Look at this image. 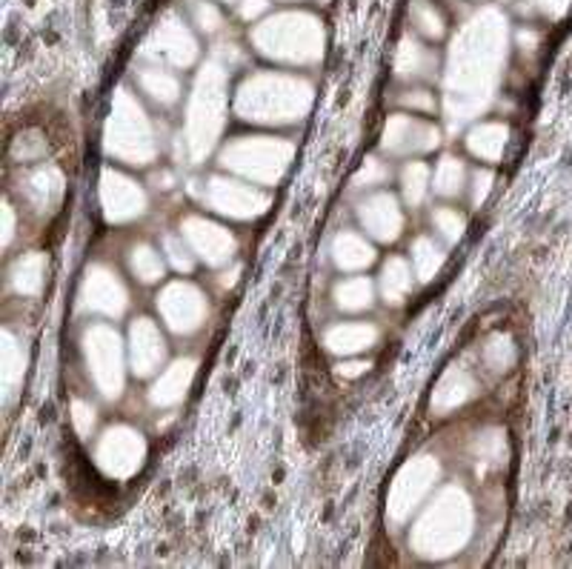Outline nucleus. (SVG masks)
Listing matches in <instances>:
<instances>
[{
    "label": "nucleus",
    "instance_id": "f257e3e1",
    "mask_svg": "<svg viewBox=\"0 0 572 569\" xmlns=\"http://www.w3.org/2000/svg\"><path fill=\"white\" fill-rule=\"evenodd\" d=\"M473 535V500L452 483L432 498L410 532V546L420 558L438 561L456 555Z\"/></svg>",
    "mask_w": 572,
    "mask_h": 569
},
{
    "label": "nucleus",
    "instance_id": "f03ea898",
    "mask_svg": "<svg viewBox=\"0 0 572 569\" xmlns=\"http://www.w3.org/2000/svg\"><path fill=\"white\" fill-rule=\"evenodd\" d=\"M312 106V87L307 80L278 72H261L244 80L235 97V112L249 124L286 126L298 124Z\"/></svg>",
    "mask_w": 572,
    "mask_h": 569
},
{
    "label": "nucleus",
    "instance_id": "7ed1b4c3",
    "mask_svg": "<svg viewBox=\"0 0 572 569\" xmlns=\"http://www.w3.org/2000/svg\"><path fill=\"white\" fill-rule=\"evenodd\" d=\"M252 43L278 63L312 66L324 58V26L307 12H281L252 32Z\"/></svg>",
    "mask_w": 572,
    "mask_h": 569
},
{
    "label": "nucleus",
    "instance_id": "20e7f679",
    "mask_svg": "<svg viewBox=\"0 0 572 569\" xmlns=\"http://www.w3.org/2000/svg\"><path fill=\"white\" fill-rule=\"evenodd\" d=\"M295 158V143L286 138L269 135H246L235 138L221 149L217 163L229 170V175H238L255 187H278L283 175L290 172V163Z\"/></svg>",
    "mask_w": 572,
    "mask_h": 569
},
{
    "label": "nucleus",
    "instance_id": "39448f33",
    "mask_svg": "<svg viewBox=\"0 0 572 569\" xmlns=\"http://www.w3.org/2000/svg\"><path fill=\"white\" fill-rule=\"evenodd\" d=\"M104 149L109 158L129 166H149L161 152L152 121L146 118L143 106L129 92H117L112 100V112L104 129Z\"/></svg>",
    "mask_w": 572,
    "mask_h": 569
},
{
    "label": "nucleus",
    "instance_id": "423d86ee",
    "mask_svg": "<svg viewBox=\"0 0 572 569\" xmlns=\"http://www.w3.org/2000/svg\"><path fill=\"white\" fill-rule=\"evenodd\" d=\"M226 115V75L221 66L209 69L198 78L189 112H187V152L192 161H204L224 129Z\"/></svg>",
    "mask_w": 572,
    "mask_h": 569
},
{
    "label": "nucleus",
    "instance_id": "0eeeda50",
    "mask_svg": "<svg viewBox=\"0 0 572 569\" xmlns=\"http://www.w3.org/2000/svg\"><path fill=\"white\" fill-rule=\"evenodd\" d=\"M83 358H87V370L95 390L109 400L121 398L129 361L121 335L109 324H92L83 332Z\"/></svg>",
    "mask_w": 572,
    "mask_h": 569
},
{
    "label": "nucleus",
    "instance_id": "6e6552de",
    "mask_svg": "<svg viewBox=\"0 0 572 569\" xmlns=\"http://www.w3.org/2000/svg\"><path fill=\"white\" fill-rule=\"evenodd\" d=\"M438 478H441V466L432 455H418L403 463L390 487V498H386V518H390L395 527L407 524L412 512L424 504L427 495L435 490Z\"/></svg>",
    "mask_w": 572,
    "mask_h": 569
},
{
    "label": "nucleus",
    "instance_id": "1a4fd4ad",
    "mask_svg": "<svg viewBox=\"0 0 572 569\" xmlns=\"http://www.w3.org/2000/svg\"><path fill=\"white\" fill-rule=\"evenodd\" d=\"M200 200H204L207 209L229 217V221H252V217H261L272 204V197L263 187L226 175H212L204 183Z\"/></svg>",
    "mask_w": 572,
    "mask_h": 569
},
{
    "label": "nucleus",
    "instance_id": "9d476101",
    "mask_svg": "<svg viewBox=\"0 0 572 569\" xmlns=\"http://www.w3.org/2000/svg\"><path fill=\"white\" fill-rule=\"evenodd\" d=\"M146 461V438L126 424L109 427L95 444L97 470L112 481H129Z\"/></svg>",
    "mask_w": 572,
    "mask_h": 569
},
{
    "label": "nucleus",
    "instance_id": "9b49d317",
    "mask_svg": "<svg viewBox=\"0 0 572 569\" xmlns=\"http://www.w3.org/2000/svg\"><path fill=\"white\" fill-rule=\"evenodd\" d=\"M155 307L163 326L175 332V335H192L204 326L207 315H209V304L207 295L200 292L195 283L189 280H172L161 289V295L155 298Z\"/></svg>",
    "mask_w": 572,
    "mask_h": 569
},
{
    "label": "nucleus",
    "instance_id": "f8f14e48",
    "mask_svg": "<svg viewBox=\"0 0 572 569\" xmlns=\"http://www.w3.org/2000/svg\"><path fill=\"white\" fill-rule=\"evenodd\" d=\"M80 309L104 317H121L129 307V289L115 270L104 263H92L80 283Z\"/></svg>",
    "mask_w": 572,
    "mask_h": 569
},
{
    "label": "nucleus",
    "instance_id": "ddd939ff",
    "mask_svg": "<svg viewBox=\"0 0 572 569\" xmlns=\"http://www.w3.org/2000/svg\"><path fill=\"white\" fill-rule=\"evenodd\" d=\"M100 206H104L106 221L112 224H129L149 209V197L138 180L117 170L100 172Z\"/></svg>",
    "mask_w": 572,
    "mask_h": 569
},
{
    "label": "nucleus",
    "instance_id": "4468645a",
    "mask_svg": "<svg viewBox=\"0 0 572 569\" xmlns=\"http://www.w3.org/2000/svg\"><path fill=\"white\" fill-rule=\"evenodd\" d=\"M180 235L187 238V243L192 246L195 258H200L207 266H226L235 258V243L232 232L221 224L209 221V217H200V215H189L183 217L180 224Z\"/></svg>",
    "mask_w": 572,
    "mask_h": 569
},
{
    "label": "nucleus",
    "instance_id": "2eb2a0df",
    "mask_svg": "<svg viewBox=\"0 0 572 569\" xmlns=\"http://www.w3.org/2000/svg\"><path fill=\"white\" fill-rule=\"evenodd\" d=\"M441 143V132L435 124L410 118V115H395L390 124L383 126L381 146L386 155L410 158V155H427Z\"/></svg>",
    "mask_w": 572,
    "mask_h": 569
},
{
    "label": "nucleus",
    "instance_id": "dca6fc26",
    "mask_svg": "<svg viewBox=\"0 0 572 569\" xmlns=\"http://www.w3.org/2000/svg\"><path fill=\"white\" fill-rule=\"evenodd\" d=\"M358 221L373 241L392 243L403 232V209L392 192H373L358 204Z\"/></svg>",
    "mask_w": 572,
    "mask_h": 569
},
{
    "label": "nucleus",
    "instance_id": "f3484780",
    "mask_svg": "<svg viewBox=\"0 0 572 569\" xmlns=\"http://www.w3.org/2000/svg\"><path fill=\"white\" fill-rule=\"evenodd\" d=\"M129 366L138 378H152L163 361H166V341L155 321L149 317H138L129 326V344H126Z\"/></svg>",
    "mask_w": 572,
    "mask_h": 569
},
{
    "label": "nucleus",
    "instance_id": "a211bd4d",
    "mask_svg": "<svg viewBox=\"0 0 572 569\" xmlns=\"http://www.w3.org/2000/svg\"><path fill=\"white\" fill-rule=\"evenodd\" d=\"M63 172L55 163H41L35 170H26L21 178V197L35 212H55L63 197Z\"/></svg>",
    "mask_w": 572,
    "mask_h": 569
},
{
    "label": "nucleus",
    "instance_id": "6ab92c4d",
    "mask_svg": "<svg viewBox=\"0 0 572 569\" xmlns=\"http://www.w3.org/2000/svg\"><path fill=\"white\" fill-rule=\"evenodd\" d=\"M195 370H198V363L192 358H178L175 363L166 366V370L155 378L152 387H149V400H152L158 409L178 407L192 387Z\"/></svg>",
    "mask_w": 572,
    "mask_h": 569
},
{
    "label": "nucleus",
    "instance_id": "aec40b11",
    "mask_svg": "<svg viewBox=\"0 0 572 569\" xmlns=\"http://www.w3.org/2000/svg\"><path fill=\"white\" fill-rule=\"evenodd\" d=\"M381 338V332L375 324L366 321H346V324H335L324 332V346L332 355L341 358H355L366 349H373Z\"/></svg>",
    "mask_w": 572,
    "mask_h": 569
},
{
    "label": "nucleus",
    "instance_id": "412c9836",
    "mask_svg": "<svg viewBox=\"0 0 572 569\" xmlns=\"http://www.w3.org/2000/svg\"><path fill=\"white\" fill-rule=\"evenodd\" d=\"M332 263L338 266L341 272H364L375 263V246L369 243L358 232H338L329 246Z\"/></svg>",
    "mask_w": 572,
    "mask_h": 569
},
{
    "label": "nucleus",
    "instance_id": "4be33fe9",
    "mask_svg": "<svg viewBox=\"0 0 572 569\" xmlns=\"http://www.w3.org/2000/svg\"><path fill=\"white\" fill-rule=\"evenodd\" d=\"M158 58H163L172 66H189L198 58V43L192 32L183 26L178 18H170L158 29Z\"/></svg>",
    "mask_w": 572,
    "mask_h": 569
},
{
    "label": "nucleus",
    "instance_id": "5701e85b",
    "mask_svg": "<svg viewBox=\"0 0 572 569\" xmlns=\"http://www.w3.org/2000/svg\"><path fill=\"white\" fill-rule=\"evenodd\" d=\"M412 280H415V272L407 258H398V255L386 258L381 266V275H378L381 298L390 307H401L403 300H407V295L412 292Z\"/></svg>",
    "mask_w": 572,
    "mask_h": 569
},
{
    "label": "nucleus",
    "instance_id": "b1692460",
    "mask_svg": "<svg viewBox=\"0 0 572 569\" xmlns=\"http://www.w3.org/2000/svg\"><path fill=\"white\" fill-rule=\"evenodd\" d=\"M46 270H49L46 255H41V252L21 255L18 261L12 263V270H9L12 289L18 292V295H23V298L41 295L43 292V283H46Z\"/></svg>",
    "mask_w": 572,
    "mask_h": 569
},
{
    "label": "nucleus",
    "instance_id": "393cba45",
    "mask_svg": "<svg viewBox=\"0 0 572 569\" xmlns=\"http://www.w3.org/2000/svg\"><path fill=\"white\" fill-rule=\"evenodd\" d=\"M332 300H335V307H338L341 312H349V315L366 312L369 307L375 304V283L369 278H364V275L344 278L338 287L332 289Z\"/></svg>",
    "mask_w": 572,
    "mask_h": 569
},
{
    "label": "nucleus",
    "instance_id": "a878e982",
    "mask_svg": "<svg viewBox=\"0 0 572 569\" xmlns=\"http://www.w3.org/2000/svg\"><path fill=\"white\" fill-rule=\"evenodd\" d=\"M395 69H398L401 80H427V78H435L438 60H435V55L429 52L427 46H420L415 41L412 43L403 41L401 52H398V60H395Z\"/></svg>",
    "mask_w": 572,
    "mask_h": 569
},
{
    "label": "nucleus",
    "instance_id": "bb28decb",
    "mask_svg": "<svg viewBox=\"0 0 572 569\" xmlns=\"http://www.w3.org/2000/svg\"><path fill=\"white\" fill-rule=\"evenodd\" d=\"M469 395H473V378L464 370H449L432 392V412L447 415L456 407H461Z\"/></svg>",
    "mask_w": 572,
    "mask_h": 569
},
{
    "label": "nucleus",
    "instance_id": "cd10ccee",
    "mask_svg": "<svg viewBox=\"0 0 572 569\" xmlns=\"http://www.w3.org/2000/svg\"><path fill=\"white\" fill-rule=\"evenodd\" d=\"M447 255H444V246L429 238V235H418L410 246V263H412V272L420 283L432 280L435 275L441 272Z\"/></svg>",
    "mask_w": 572,
    "mask_h": 569
},
{
    "label": "nucleus",
    "instance_id": "c85d7f7f",
    "mask_svg": "<svg viewBox=\"0 0 572 569\" xmlns=\"http://www.w3.org/2000/svg\"><path fill=\"white\" fill-rule=\"evenodd\" d=\"M466 146L475 158L495 163L503 155V146H507V126L501 124H481L466 135Z\"/></svg>",
    "mask_w": 572,
    "mask_h": 569
},
{
    "label": "nucleus",
    "instance_id": "c756f323",
    "mask_svg": "<svg viewBox=\"0 0 572 569\" xmlns=\"http://www.w3.org/2000/svg\"><path fill=\"white\" fill-rule=\"evenodd\" d=\"M466 187H469V175H466L464 161L456 155H444L432 172V192L441 197H458Z\"/></svg>",
    "mask_w": 572,
    "mask_h": 569
},
{
    "label": "nucleus",
    "instance_id": "7c9ffc66",
    "mask_svg": "<svg viewBox=\"0 0 572 569\" xmlns=\"http://www.w3.org/2000/svg\"><path fill=\"white\" fill-rule=\"evenodd\" d=\"M138 87L158 106H175L180 100V80L166 69H143L138 72Z\"/></svg>",
    "mask_w": 572,
    "mask_h": 569
},
{
    "label": "nucleus",
    "instance_id": "2f4dec72",
    "mask_svg": "<svg viewBox=\"0 0 572 569\" xmlns=\"http://www.w3.org/2000/svg\"><path fill=\"white\" fill-rule=\"evenodd\" d=\"M432 192V172L424 161H410L401 170V195L407 200V206H420Z\"/></svg>",
    "mask_w": 572,
    "mask_h": 569
},
{
    "label": "nucleus",
    "instance_id": "473e14b6",
    "mask_svg": "<svg viewBox=\"0 0 572 569\" xmlns=\"http://www.w3.org/2000/svg\"><path fill=\"white\" fill-rule=\"evenodd\" d=\"M129 270L141 283H158L166 272L163 252L152 243H134L129 249Z\"/></svg>",
    "mask_w": 572,
    "mask_h": 569
},
{
    "label": "nucleus",
    "instance_id": "72a5a7b5",
    "mask_svg": "<svg viewBox=\"0 0 572 569\" xmlns=\"http://www.w3.org/2000/svg\"><path fill=\"white\" fill-rule=\"evenodd\" d=\"M410 18H412V26L418 35H424L427 41H441L447 35V21L432 0H412Z\"/></svg>",
    "mask_w": 572,
    "mask_h": 569
},
{
    "label": "nucleus",
    "instance_id": "f704fd0d",
    "mask_svg": "<svg viewBox=\"0 0 572 569\" xmlns=\"http://www.w3.org/2000/svg\"><path fill=\"white\" fill-rule=\"evenodd\" d=\"M23 372H26L23 346L14 341L12 332H4V390H6V400L14 398V390L21 387Z\"/></svg>",
    "mask_w": 572,
    "mask_h": 569
},
{
    "label": "nucleus",
    "instance_id": "c9c22d12",
    "mask_svg": "<svg viewBox=\"0 0 572 569\" xmlns=\"http://www.w3.org/2000/svg\"><path fill=\"white\" fill-rule=\"evenodd\" d=\"M161 252H163L166 261H170V266H172L175 272L189 275L195 270V252H192V246L187 243V238H183V235H175V232L163 235Z\"/></svg>",
    "mask_w": 572,
    "mask_h": 569
},
{
    "label": "nucleus",
    "instance_id": "e433bc0d",
    "mask_svg": "<svg viewBox=\"0 0 572 569\" xmlns=\"http://www.w3.org/2000/svg\"><path fill=\"white\" fill-rule=\"evenodd\" d=\"M432 229L447 243H458L466 232V217L456 206H438L432 212Z\"/></svg>",
    "mask_w": 572,
    "mask_h": 569
},
{
    "label": "nucleus",
    "instance_id": "4c0bfd02",
    "mask_svg": "<svg viewBox=\"0 0 572 569\" xmlns=\"http://www.w3.org/2000/svg\"><path fill=\"white\" fill-rule=\"evenodd\" d=\"M386 180H390V166L378 158H366L361 163V170L355 172V178H352V187L355 189H375V187H383Z\"/></svg>",
    "mask_w": 572,
    "mask_h": 569
},
{
    "label": "nucleus",
    "instance_id": "58836bf2",
    "mask_svg": "<svg viewBox=\"0 0 572 569\" xmlns=\"http://www.w3.org/2000/svg\"><path fill=\"white\" fill-rule=\"evenodd\" d=\"M192 21H195V26L200 32H207V35H215V32L224 26V14H221V9L212 4V0H195Z\"/></svg>",
    "mask_w": 572,
    "mask_h": 569
},
{
    "label": "nucleus",
    "instance_id": "ea45409f",
    "mask_svg": "<svg viewBox=\"0 0 572 569\" xmlns=\"http://www.w3.org/2000/svg\"><path fill=\"white\" fill-rule=\"evenodd\" d=\"M95 421H97V412L92 404H87V400H80V398L72 400V427L80 438H89L95 429Z\"/></svg>",
    "mask_w": 572,
    "mask_h": 569
},
{
    "label": "nucleus",
    "instance_id": "a19ab883",
    "mask_svg": "<svg viewBox=\"0 0 572 569\" xmlns=\"http://www.w3.org/2000/svg\"><path fill=\"white\" fill-rule=\"evenodd\" d=\"M401 106H403V109H412V112H427V115H432L438 104H435V95H432V92H427V89H412V92H403Z\"/></svg>",
    "mask_w": 572,
    "mask_h": 569
},
{
    "label": "nucleus",
    "instance_id": "79ce46f5",
    "mask_svg": "<svg viewBox=\"0 0 572 569\" xmlns=\"http://www.w3.org/2000/svg\"><path fill=\"white\" fill-rule=\"evenodd\" d=\"M490 187H493V172L486 170L473 172V178H469V200H473V206L484 204L486 195H490Z\"/></svg>",
    "mask_w": 572,
    "mask_h": 569
},
{
    "label": "nucleus",
    "instance_id": "37998d69",
    "mask_svg": "<svg viewBox=\"0 0 572 569\" xmlns=\"http://www.w3.org/2000/svg\"><path fill=\"white\" fill-rule=\"evenodd\" d=\"M269 6H272V0H238V14L246 23H252L258 21L261 14H266Z\"/></svg>",
    "mask_w": 572,
    "mask_h": 569
},
{
    "label": "nucleus",
    "instance_id": "c03bdc74",
    "mask_svg": "<svg viewBox=\"0 0 572 569\" xmlns=\"http://www.w3.org/2000/svg\"><path fill=\"white\" fill-rule=\"evenodd\" d=\"M366 370H369V363L366 361H355V358H344L338 363V375L341 378H361Z\"/></svg>",
    "mask_w": 572,
    "mask_h": 569
},
{
    "label": "nucleus",
    "instance_id": "a18cd8bd",
    "mask_svg": "<svg viewBox=\"0 0 572 569\" xmlns=\"http://www.w3.org/2000/svg\"><path fill=\"white\" fill-rule=\"evenodd\" d=\"M14 238V209L6 204L4 206V246H9Z\"/></svg>",
    "mask_w": 572,
    "mask_h": 569
},
{
    "label": "nucleus",
    "instance_id": "49530a36",
    "mask_svg": "<svg viewBox=\"0 0 572 569\" xmlns=\"http://www.w3.org/2000/svg\"><path fill=\"white\" fill-rule=\"evenodd\" d=\"M152 183H158V189L166 192V189L175 187V178H172L170 172H155V175H152Z\"/></svg>",
    "mask_w": 572,
    "mask_h": 569
},
{
    "label": "nucleus",
    "instance_id": "de8ad7c7",
    "mask_svg": "<svg viewBox=\"0 0 572 569\" xmlns=\"http://www.w3.org/2000/svg\"><path fill=\"white\" fill-rule=\"evenodd\" d=\"M238 272H241V266H235V270H232V275L226 272V275L221 278V287H232V283H235V278H238Z\"/></svg>",
    "mask_w": 572,
    "mask_h": 569
},
{
    "label": "nucleus",
    "instance_id": "09e8293b",
    "mask_svg": "<svg viewBox=\"0 0 572 569\" xmlns=\"http://www.w3.org/2000/svg\"><path fill=\"white\" fill-rule=\"evenodd\" d=\"M221 4H226V6H238V0H221Z\"/></svg>",
    "mask_w": 572,
    "mask_h": 569
}]
</instances>
